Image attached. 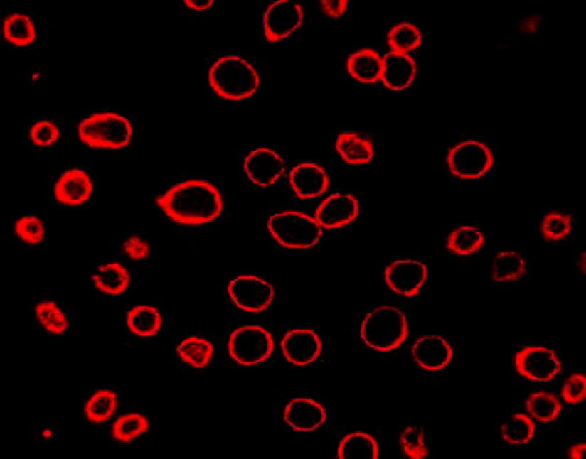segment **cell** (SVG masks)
<instances>
[{
	"instance_id": "obj_31",
	"label": "cell",
	"mask_w": 586,
	"mask_h": 459,
	"mask_svg": "<svg viewBox=\"0 0 586 459\" xmlns=\"http://www.w3.org/2000/svg\"><path fill=\"white\" fill-rule=\"evenodd\" d=\"M149 428V421L144 415L131 412L119 416L114 421L111 433L114 440L129 443L146 433Z\"/></svg>"
},
{
	"instance_id": "obj_9",
	"label": "cell",
	"mask_w": 586,
	"mask_h": 459,
	"mask_svg": "<svg viewBox=\"0 0 586 459\" xmlns=\"http://www.w3.org/2000/svg\"><path fill=\"white\" fill-rule=\"evenodd\" d=\"M227 293L238 308L250 313L266 310L275 296L272 286L253 275H239L230 279L227 286Z\"/></svg>"
},
{
	"instance_id": "obj_30",
	"label": "cell",
	"mask_w": 586,
	"mask_h": 459,
	"mask_svg": "<svg viewBox=\"0 0 586 459\" xmlns=\"http://www.w3.org/2000/svg\"><path fill=\"white\" fill-rule=\"evenodd\" d=\"M559 399L548 392L531 393L526 401V409L536 420L547 423L556 419L562 411Z\"/></svg>"
},
{
	"instance_id": "obj_34",
	"label": "cell",
	"mask_w": 586,
	"mask_h": 459,
	"mask_svg": "<svg viewBox=\"0 0 586 459\" xmlns=\"http://www.w3.org/2000/svg\"><path fill=\"white\" fill-rule=\"evenodd\" d=\"M36 318L42 328L53 335H60L68 328V321L63 310L51 301H42L34 307Z\"/></svg>"
},
{
	"instance_id": "obj_11",
	"label": "cell",
	"mask_w": 586,
	"mask_h": 459,
	"mask_svg": "<svg viewBox=\"0 0 586 459\" xmlns=\"http://www.w3.org/2000/svg\"><path fill=\"white\" fill-rule=\"evenodd\" d=\"M427 277V266L414 259H400L386 265L384 280L394 293L405 297L417 295Z\"/></svg>"
},
{
	"instance_id": "obj_4",
	"label": "cell",
	"mask_w": 586,
	"mask_h": 459,
	"mask_svg": "<svg viewBox=\"0 0 586 459\" xmlns=\"http://www.w3.org/2000/svg\"><path fill=\"white\" fill-rule=\"evenodd\" d=\"M266 225L272 237L279 245L289 249L311 248L319 242L323 233L314 217L292 210L270 215Z\"/></svg>"
},
{
	"instance_id": "obj_6",
	"label": "cell",
	"mask_w": 586,
	"mask_h": 459,
	"mask_svg": "<svg viewBox=\"0 0 586 459\" xmlns=\"http://www.w3.org/2000/svg\"><path fill=\"white\" fill-rule=\"evenodd\" d=\"M274 348L272 334L257 325L235 328L228 342V350L232 359L247 367L265 362L271 356Z\"/></svg>"
},
{
	"instance_id": "obj_26",
	"label": "cell",
	"mask_w": 586,
	"mask_h": 459,
	"mask_svg": "<svg viewBox=\"0 0 586 459\" xmlns=\"http://www.w3.org/2000/svg\"><path fill=\"white\" fill-rule=\"evenodd\" d=\"M484 242V235L478 228L462 225L449 234L446 248L456 255L468 256L477 252Z\"/></svg>"
},
{
	"instance_id": "obj_32",
	"label": "cell",
	"mask_w": 586,
	"mask_h": 459,
	"mask_svg": "<svg viewBox=\"0 0 586 459\" xmlns=\"http://www.w3.org/2000/svg\"><path fill=\"white\" fill-rule=\"evenodd\" d=\"M422 41L420 29L407 22L393 26L388 31L387 43L392 51L407 53L418 48Z\"/></svg>"
},
{
	"instance_id": "obj_12",
	"label": "cell",
	"mask_w": 586,
	"mask_h": 459,
	"mask_svg": "<svg viewBox=\"0 0 586 459\" xmlns=\"http://www.w3.org/2000/svg\"><path fill=\"white\" fill-rule=\"evenodd\" d=\"M243 169L248 178L260 187L273 185L284 173L285 162L275 151L257 148L244 158Z\"/></svg>"
},
{
	"instance_id": "obj_38",
	"label": "cell",
	"mask_w": 586,
	"mask_h": 459,
	"mask_svg": "<svg viewBox=\"0 0 586 459\" xmlns=\"http://www.w3.org/2000/svg\"><path fill=\"white\" fill-rule=\"evenodd\" d=\"M564 401L569 404H577L586 397V377L582 373H573L564 382L562 390Z\"/></svg>"
},
{
	"instance_id": "obj_27",
	"label": "cell",
	"mask_w": 586,
	"mask_h": 459,
	"mask_svg": "<svg viewBox=\"0 0 586 459\" xmlns=\"http://www.w3.org/2000/svg\"><path fill=\"white\" fill-rule=\"evenodd\" d=\"M117 407V394L111 389L95 391L84 405V415L90 422L100 424L107 421Z\"/></svg>"
},
{
	"instance_id": "obj_21",
	"label": "cell",
	"mask_w": 586,
	"mask_h": 459,
	"mask_svg": "<svg viewBox=\"0 0 586 459\" xmlns=\"http://www.w3.org/2000/svg\"><path fill=\"white\" fill-rule=\"evenodd\" d=\"M335 148L340 157L351 165L366 164L374 156L372 142L355 132L344 131L338 134Z\"/></svg>"
},
{
	"instance_id": "obj_37",
	"label": "cell",
	"mask_w": 586,
	"mask_h": 459,
	"mask_svg": "<svg viewBox=\"0 0 586 459\" xmlns=\"http://www.w3.org/2000/svg\"><path fill=\"white\" fill-rule=\"evenodd\" d=\"M16 234L24 242L35 245L44 237V227L41 221L33 215H26L18 219L14 224Z\"/></svg>"
},
{
	"instance_id": "obj_39",
	"label": "cell",
	"mask_w": 586,
	"mask_h": 459,
	"mask_svg": "<svg viewBox=\"0 0 586 459\" xmlns=\"http://www.w3.org/2000/svg\"><path fill=\"white\" fill-rule=\"evenodd\" d=\"M29 136L34 144L39 146H48L57 141L59 130L53 122L48 120H41L31 127Z\"/></svg>"
},
{
	"instance_id": "obj_28",
	"label": "cell",
	"mask_w": 586,
	"mask_h": 459,
	"mask_svg": "<svg viewBox=\"0 0 586 459\" xmlns=\"http://www.w3.org/2000/svg\"><path fill=\"white\" fill-rule=\"evenodd\" d=\"M176 352L185 363L195 368H203L211 360L214 347L208 340L191 335L179 342Z\"/></svg>"
},
{
	"instance_id": "obj_8",
	"label": "cell",
	"mask_w": 586,
	"mask_h": 459,
	"mask_svg": "<svg viewBox=\"0 0 586 459\" xmlns=\"http://www.w3.org/2000/svg\"><path fill=\"white\" fill-rule=\"evenodd\" d=\"M513 364L519 375L536 382H550L562 370L555 351L543 346L523 347L515 353Z\"/></svg>"
},
{
	"instance_id": "obj_42",
	"label": "cell",
	"mask_w": 586,
	"mask_h": 459,
	"mask_svg": "<svg viewBox=\"0 0 586 459\" xmlns=\"http://www.w3.org/2000/svg\"><path fill=\"white\" fill-rule=\"evenodd\" d=\"M586 443H577L572 445L568 450V458L572 459H582L585 457Z\"/></svg>"
},
{
	"instance_id": "obj_15",
	"label": "cell",
	"mask_w": 586,
	"mask_h": 459,
	"mask_svg": "<svg viewBox=\"0 0 586 459\" xmlns=\"http://www.w3.org/2000/svg\"><path fill=\"white\" fill-rule=\"evenodd\" d=\"M412 355L421 368L435 372L443 369L451 362L454 352L442 336L427 335L415 341L412 347Z\"/></svg>"
},
{
	"instance_id": "obj_25",
	"label": "cell",
	"mask_w": 586,
	"mask_h": 459,
	"mask_svg": "<svg viewBox=\"0 0 586 459\" xmlns=\"http://www.w3.org/2000/svg\"><path fill=\"white\" fill-rule=\"evenodd\" d=\"M526 271L524 257L515 251L498 252L492 261L491 279L495 282L514 281L522 277Z\"/></svg>"
},
{
	"instance_id": "obj_16",
	"label": "cell",
	"mask_w": 586,
	"mask_h": 459,
	"mask_svg": "<svg viewBox=\"0 0 586 459\" xmlns=\"http://www.w3.org/2000/svg\"><path fill=\"white\" fill-rule=\"evenodd\" d=\"M289 183L296 196L305 200L315 198L326 193L329 180L321 166L311 162H304L290 171Z\"/></svg>"
},
{
	"instance_id": "obj_1",
	"label": "cell",
	"mask_w": 586,
	"mask_h": 459,
	"mask_svg": "<svg viewBox=\"0 0 586 459\" xmlns=\"http://www.w3.org/2000/svg\"><path fill=\"white\" fill-rule=\"evenodd\" d=\"M156 203L171 221L185 225L211 222L223 210V198L218 188L199 179L174 185L156 198Z\"/></svg>"
},
{
	"instance_id": "obj_43",
	"label": "cell",
	"mask_w": 586,
	"mask_h": 459,
	"mask_svg": "<svg viewBox=\"0 0 586 459\" xmlns=\"http://www.w3.org/2000/svg\"><path fill=\"white\" fill-rule=\"evenodd\" d=\"M185 4L194 10L201 11V10H206L211 7L214 1L213 0H208V1H193V0H185L183 1Z\"/></svg>"
},
{
	"instance_id": "obj_10",
	"label": "cell",
	"mask_w": 586,
	"mask_h": 459,
	"mask_svg": "<svg viewBox=\"0 0 586 459\" xmlns=\"http://www.w3.org/2000/svg\"><path fill=\"white\" fill-rule=\"evenodd\" d=\"M304 9L299 3L277 0L272 3L263 15V30L269 43L279 42L290 36L302 24Z\"/></svg>"
},
{
	"instance_id": "obj_22",
	"label": "cell",
	"mask_w": 586,
	"mask_h": 459,
	"mask_svg": "<svg viewBox=\"0 0 586 459\" xmlns=\"http://www.w3.org/2000/svg\"><path fill=\"white\" fill-rule=\"evenodd\" d=\"M91 279L98 291L111 296L124 293L130 281L127 269L117 262L98 266Z\"/></svg>"
},
{
	"instance_id": "obj_18",
	"label": "cell",
	"mask_w": 586,
	"mask_h": 459,
	"mask_svg": "<svg viewBox=\"0 0 586 459\" xmlns=\"http://www.w3.org/2000/svg\"><path fill=\"white\" fill-rule=\"evenodd\" d=\"M383 68L380 80L386 88L400 91L413 82L417 66L407 53L390 51L382 57Z\"/></svg>"
},
{
	"instance_id": "obj_41",
	"label": "cell",
	"mask_w": 586,
	"mask_h": 459,
	"mask_svg": "<svg viewBox=\"0 0 586 459\" xmlns=\"http://www.w3.org/2000/svg\"><path fill=\"white\" fill-rule=\"evenodd\" d=\"M320 5L323 11L329 17L339 18L347 10L348 0H321Z\"/></svg>"
},
{
	"instance_id": "obj_23",
	"label": "cell",
	"mask_w": 586,
	"mask_h": 459,
	"mask_svg": "<svg viewBox=\"0 0 586 459\" xmlns=\"http://www.w3.org/2000/svg\"><path fill=\"white\" fill-rule=\"evenodd\" d=\"M125 323L129 330L139 337H151L160 330L162 318L159 311L149 305H136L125 315Z\"/></svg>"
},
{
	"instance_id": "obj_33",
	"label": "cell",
	"mask_w": 586,
	"mask_h": 459,
	"mask_svg": "<svg viewBox=\"0 0 586 459\" xmlns=\"http://www.w3.org/2000/svg\"><path fill=\"white\" fill-rule=\"evenodd\" d=\"M536 426L532 418L524 413H515L501 427L504 441L511 444H523L531 441Z\"/></svg>"
},
{
	"instance_id": "obj_13",
	"label": "cell",
	"mask_w": 586,
	"mask_h": 459,
	"mask_svg": "<svg viewBox=\"0 0 586 459\" xmlns=\"http://www.w3.org/2000/svg\"><path fill=\"white\" fill-rule=\"evenodd\" d=\"M359 203L351 195L335 193L323 200L318 205L314 219L327 230H334L353 222L358 215Z\"/></svg>"
},
{
	"instance_id": "obj_5",
	"label": "cell",
	"mask_w": 586,
	"mask_h": 459,
	"mask_svg": "<svg viewBox=\"0 0 586 459\" xmlns=\"http://www.w3.org/2000/svg\"><path fill=\"white\" fill-rule=\"evenodd\" d=\"M78 134L80 139L90 147L120 149L129 143L132 127L124 116L114 112H98L79 124Z\"/></svg>"
},
{
	"instance_id": "obj_20",
	"label": "cell",
	"mask_w": 586,
	"mask_h": 459,
	"mask_svg": "<svg viewBox=\"0 0 586 459\" xmlns=\"http://www.w3.org/2000/svg\"><path fill=\"white\" fill-rule=\"evenodd\" d=\"M383 59L374 49L363 48L351 53L346 62L350 76L363 84H375L380 80Z\"/></svg>"
},
{
	"instance_id": "obj_2",
	"label": "cell",
	"mask_w": 586,
	"mask_h": 459,
	"mask_svg": "<svg viewBox=\"0 0 586 459\" xmlns=\"http://www.w3.org/2000/svg\"><path fill=\"white\" fill-rule=\"evenodd\" d=\"M208 81L220 97L240 101L257 92L260 80L247 60L238 55H226L219 58L210 67Z\"/></svg>"
},
{
	"instance_id": "obj_44",
	"label": "cell",
	"mask_w": 586,
	"mask_h": 459,
	"mask_svg": "<svg viewBox=\"0 0 586 459\" xmlns=\"http://www.w3.org/2000/svg\"><path fill=\"white\" fill-rule=\"evenodd\" d=\"M579 266L583 274H585V252L582 254L579 260Z\"/></svg>"
},
{
	"instance_id": "obj_3",
	"label": "cell",
	"mask_w": 586,
	"mask_h": 459,
	"mask_svg": "<svg viewBox=\"0 0 586 459\" xmlns=\"http://www.w3.org/2000/svg\"><path fill=\"white\" fill-rule=\"evenodd\" d=\"M408 335L404 313L394 306H383L368 312L360 326V337L370 348L390 352L399 347Z\"/></svg>"
},
{
	"instance_id": "obj_35",
	"label": "cell",
	"mask_w": 586,
	"mask_h": 459,
	"mask_svg": "<svg viewBox=\"0 0 586 459\" xmlns=\"http://www.w3.org/2000/svg\"><path fill=\"white\" fill-rule=\"evenodd\" d=\"M571 230V215L556 211L545 213L540 225L543 238L550 242L565 238L570 233Z\"/></svg>"
},
{
	"instance_id": "obj_17",
	"label": "cell",
	"mask_w": 586,
	"mask_h": 459,
	"mask_svg": "<svg viewBox=\"0 0 586 459\" xmlns=\"http://www.w3.org/2000/svg\"><path fill=\"white\" fill-rule=\"evenodd\" d=\"M284 421L294 430L311 431L326 421L323 406L310 398H295L289 401L283 413Z\"/></svg>"
},
{
	"instance_id": "obj_36",
	"label": "cell",
	"mask_w": 586,
	"mask_h": 459,
	"mask_svg": "<svg viewBox=\"0 0 586 459\" xmlns=\"http://www.w3.org/2000/svg\"><path fill=\"white\" fill-rule=\"evenodd\" d=\"M404 453L412 459L424 458L427 455L423 431L417 426H407L400 436Z\"/></svg>"
},
{
	"instance_id": "obj_7",
	"label": "cell",
	"mask_w": 586,
	"mask_h": 459,
	"mask_svg": "<svg viewBox=\"0 0 586 459\" xmlns=\"http://www.w3.org/2000/svg\"><path fill=\"white\" fill-rule=\"evenodd\" d=\"M446 161L451 173L460 179L476 180L486 175L494 165L490 148L484 143L470 139L459 142L448 150Z\"/></svg>"
},
{
	"instance_id": "obj_29",
	"label": "cell",
	"mask_w": 586,
	"mask_h": 459,
	"mask_svg": "<svg viewBox=\"0 0 586 459\" xmlns=\"http://www.w3.org/2000/svg\"><path fill=\"white\" fill-rule=\"evenodd\" d=\"M4 38L16 46H26L36 38V31L30 18L24 14L14 13L8 15L3 22Z\"/></svg>"
},
{
	"instance_id": "obj_19",
	"label": "cell",
	"mask_w": 586,
	"mask_h": 459,
	"mask_svg": "<svg viewBox=\"0 0 586 459\" xmlns=\"http://www.w3.org/2000/svg\"><path fill=\"white\" fill-rule=\"evenodd\" d=\"M92 183L82 170L73 168L63 172L54 186L55 198L62 204L77 206L90 197Z\"/></svg>"
},
{
	"instance_id": "obj_40",
	"label": "cell",
	"mask_w": 586,
	"mask_h": 459,
	"mask_svg": "<svg viewBox=\"0 0 586 459\" xmlns=\"http://www.w3.org/2000/svg\"><path fill=\"white\" fill-rule=\"evenodd\" d=\"M124 250L128 257L133 260L146 259L150 254L148 242L138 236H130L124 243Z\"/></svg>"
},
{
	"instance_id": "obj_24",
	"label": "cell",
	"mask_w": 586,
	"mask_h": 459,
	"mask_svg": "<svg viewBox=\"0 0 586 459\" xmlns=\"http://www.w3.org/2000/svg\"><path fill=\"white\" fill-rule=\"evenodd\" d=\"M378 444L370 434L352 432L345 436L337 448L339 459H377Z\"/></svg>"
},
{
	"instance_id": "obj_14",
	"label": "cell",
	"mask_w": 586,
	"mask_h": 459,
	"mask_svg": "<svg viewBox=\"0 0 586 459\" xmlns=\"http://www.w3.org/2000/svg\"><path fill=\"white\" fill-rule=\"evenodd\" d=\"M281 349L288 362L297 366H305L319 357L322 344L314 330L295 328L284 334Z\"/></svg>"
}]
</instances>
